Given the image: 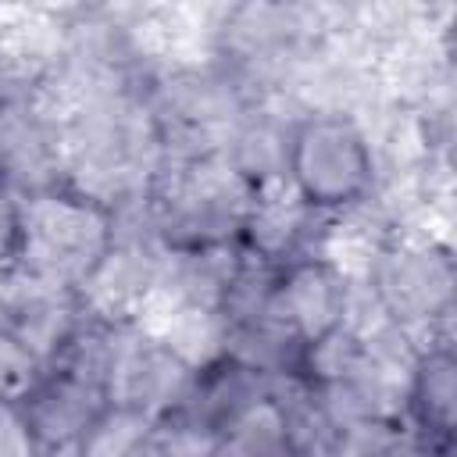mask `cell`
<instances>
[{"label": "cell", "instance_id": "obj_1", "mask_svg": "<svg viewBox=\"0 0 457 457\" xmlns=\"http://www.w3.org/2000/svg\"><path fill=\"white\" fill-rule=\"evenodd\" d=\"M21 264L25 275L43 286L79 289L82 278L114 246V211L71 186H54L46 193L21 200Z\"/></svg>", "mask_w": 457, "mask_h": 457}, {"label": "cell", "instance_id": "obj_2", "mask_svg": "<svg viewBox=\"0 0 457 457\" xmlns=\"http://www.w3.org/2000/svg\"><path fill=\"white\" fill-rule=\"evenodd\" d=\"M282 179L311 214L361 204L375 182V157L364 129L339 111L300 118L286 136Z\"/></svg>", "mask_w": 457, "mask_h": 457}, {"label": "cell", "instance_id": "obj_3", "mask_svg": "<svg viewBox=\"0 0 457 457\" xmlns=\"http://www.w3.org/2000/svg\"><path fill=\"white\" fill-rule=\"evenodd\" d=\"M350 289L328 257H293L275 268L264 314L275 318L300 346L346 325Z\"/></svg>", "mask_w": 457, "mask_h": 457}, {"label": "cell", "instance_id": "obj_4", "mask_svg": "<svg viewBox=\"0 0 457 457\" xmlns=\"http://www.w3.org/2000/svg\"><path fill=\"white\" fill-rule=\"evenodd\" d=\"M371 289L396 325H432L453 300V264L439 246H389L378 253Z\"/></svg>", "mask_w": 457, "mask_h": 457}, {"label": "cell", "instance_id": "obj_5", "mask_svg": "<svg viewBox=\"0 0 457 457\" xmlns=\"http://www.w3.org/2000/svg\"><path fill=\"white\" fill-rule=\"evenodd\" d=\"M403 414L411 425V443L425 457H450L457 425V357L450 343H428L414 350Z\"/></svg>", "mask_w": 457, "mask_h": 457}, {"label": "cell", "instance_id": "obj_6", "mask_svg": "<svg viewBox=\"0 0 457 457\" xmlns=\"http://www.w3.org/2000/svg\"><path fill=\"white\" fill-rule=\"evenodd\" d=\"M61 146L46 114L21 93L0 104V186L18 200L61 186Z\"/></svg>", "mask_w": 457, "mask_h": 457}, {"label": "cell", "instance_id": "obj_7", "mask_svg": "<svg viewBox=\"0 0 457 457\" xmlns=\"http://www.w3.org/2000/svg\"><path fill=\"white\" fill-rule=\"evenodd\" d=\"M18 278L21 286L0 300V332L18 339L29 353H36L50 368L57 353L68 346V339L79 332V325L86 321V311L75 289L43 286L25 275Z\"/></svg>", "mask_w": 457, "mask_h": 457}, {"label": "cell", "instance_id": "obj_8", "mask_svg": "<svg viewBox=\"0 0 457 457\" xmlns=\"http://www.w3.org/2000/svg\"><path fill=\"white\" fill-rule=\"evenodd\" d=\"M107 403L111 400L104 386L86 382L64 368H46L43 382L18 403V411L43 453L61 446H79V439Z\"/></svg>", "mask_w": 457, "mask_h": 457}, {"label": "cell", "instance_id": "obj_9", "mask_svg": "<svg viewBox=\"0 0 457 457\" xmlns=\"http://www.w3.org/2000/svg\"><path fill=\"white\" fill-rule=\"evenodd\" d=\"M154 432V418L132 403H107L79 439V457H129Z\"/></svg>", "mask_w": 457, "mask_h": 457}, {"label": "cell", "instance_id": "obj_10", "mask_svg": "<svg viewBox=\"0 0 457 457\" xmlns=\"http://www.w3.org/2000/svg\"><path fill=\"white\" fill-rule=\"evenodd\" d=\"M154 443L161 446L164 457H218L221 432L189 414L171 411L154 421Z\"/></svg>", "mask_w": 457, "mask_h": 457}, {"label": "cell", "instance_id": "obj_11", "mask_svg": "<svg viewBox=\"0 0 457 457\" xmlns=\"http://www.w3.org/2000/svg\"><path fill=\"white\" fill-rule=\"evenodd\" d=\"M46 375V364L29 353L18 339H11L7 332H0V400L7 403H21Z\"/></svg>", "mask_w": 457, "mask_h": 457}, {"label": "cell", "instance_id": "obj_12", "mask_svg": "<svg viewBox=\"0 0 457 457\" xmlns=\"http://www.w3.org/2000/svg\"><path fill=\"white\" fill-rule=\"evenodd\" d=\"M21 239H25L21 200L0 186V286H4V282L18 271V264H21Z\"/></svg>", "mask_w": 457, "mask_h": 457}, {"label": "cell", "instance_id": "obj_13", "mask_svg": "<svg viewBox=\"0 0 457 457\" xmlns=\"http://www.w3.org/2000/svg\"><path fill=\"white\" fill-rule=\"evenodd\" d=\"M0 457H39V446L14 403L0 400Z\"/></svg>", "mask_w": 457, "mask_h": 457}, {"label": "cell", "instance_id": "obj_14", "mask_svg": "<svg viewBox=\"0 0 457 457\" xmlns=\"http://www.w3.org/2000/svg\"><path fill=\"white\" fill-rule=\"evenodd\" d=\"M129 457H164V453H161V446L154 443V432H150V436H146V439H143Z\"/></svg>", "mask_w": 457, "mask_h": 457}, {"label": "cell", "instance_id": "obj_15", "mask_svg": "<svg viewBox=\"0 0 457 457\" xmlns=\"http://www.w3.org/2000/svg\"><path fill=\"white\" fill-rule=\"evenodd\" d=\"M11 93H14V89L7 86V75H4V64H0V104H4V100H7Z\"/></svg>", "mask_w": 457, "mask_h": 457}]
</instances>
